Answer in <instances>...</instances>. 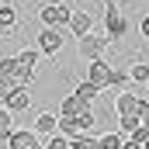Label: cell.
I'll return each instance as SVG.
<instances>
[{"label":"cell","mask_w":149,"mask_h":149,"mask_svg":"<svg viewBox=\"0 0 149 149\" xmlns=\"http://www.w3.org/2000/svg\"><path fill=\"white\" fill-rule=\"evenodd\" d=\"M38 17H42V24H45V28H59V31H63V24L70 28V17H73V7H70L66 0H49V3H42Z\"/></svg>","instance_id":"1"},{"label":"cell","mask_w":149,"mask_h":149,"mask_svg":"<svg viewBox=\"0 0 149 149\" xmlns=\"http://www.w3.org/2000/svg\"><path fill=\"white\" fill-rule=\"evenodd\" d=\"M111 42L108 35H97V31H90V35H83L76 42V56L83 59V63H97V59H104V49H108Z\"/></svg>","instance_id":"2"},{"label":"cell","mask_w":149,"mask_h":149,"mask_svg":"<svg viewBox=\"0 0 149 149\" xmlns=\"http://www.w3.org/2000/svg\"><path fill=\"white\" fill-rule=\"evenodd\" d=\"M104 28H108V31H104L108 42L125 38V35H128V28H132V24H128V17L118 10V3H114V0H108V7H104Z\"/></svg>","instance_id":"3"},{"label":"cell","mask_w":149,"mask_h":149,"mask_svg":"<svg viewBox=\"0 0 149 149\" xmlns=\"http://www.w3.org/2000/svg\"><path fill=\"white\" fill-rule=\"evenodd\" d=\"M114 111H118V118H125V114H139V118H142V114L149 111V101L139 97V94H125V90H121V94L114 97Z\"/></svg>","instance_id":"4"},{"label":"cell","mask_w":149,"mask_h":149,"mask_svg":"<svg viewBox=\"0 0 149 149\" xmlns=\"http://www.w3.org/2000/svg\"><path fill=\"white\" fill-rule=\"evenodd\" d=\"M111 73H114V66H108L104 59H97V63H87L83 80H87V83H94L97 90H108V87H111Z\"/></svg>","instance_id":"5"},{"label":"cell","mask_w":149,"mask_h":149,"mask_svg":"<svg viewBox=\"0 0 149 149\" xmlns=\"http://www.w3.org/2000/svg\"><path fill=\"white\" fill-rule=\"evenodd\" d=\"M7 149H45V139L38 135L35 128H14Z\"/></svg>","instance_id":"6"},{"label":"cell","mask_w":149,"mask_h":149,"mask_svg":"<svg viewBox=\"0 0 149 149\" xmlns=\"http://www.w3.org/2000/svg\"><path fill=\"white\" fill-rule=\"evenodd\" d=\"M63 45H66V38H63L59 28H42V35H38V52L42 56H56Z\"/></svg>","instance_id":"7"},{"label":"cell","mask_w":149,"mask_h":149,"mask_svg":"<svg viewBox=\"0 0 149 149\" xmlns=\"http://www.w3.org/2000/svg\"><path fill=\"white\" fill-rule=\"evenodd\" d=\"M70 31H73L76 42H80L83 35H90V31H94V14H90V10H73V17H70Z\"/></svg>","instance_id":"8"},{"label":"cell","mask_w":149,"mask_h":149,"mask_svg":"<svg viewBox=\"0 0 149 149\" xmlns=\"http://www.w3.org/2000/svg\"><path fill=\"white\" fill-rule=\"evenodd\" d=\"M3 108H7L10 114H17V111H28V108H31V94H28V87H14V90L7 94Z\"/></svg>","instance_id":"9"},{"label":"cell","mask_w":149,"mask_h":149,"mask_svg":"<svg viewBox=\"0 0 149 149\" xmlns=\"http://www.w3.org/2000/svg\"><path fill=\"white\" fill-rule=\"evenodd\" d=\"M17 76H21L17 56H0V80H3L7 87H17Z\"/></svg>","instance_id":"10"},{"label":"cell","mask_w":149,"mask_h":149,"mask_svg":"<svg viewBox=\"0 0 149 149\" xmlns=\"http://www.w3.org/2000/svg\"><path fill=\"white\" fill-rule=\"evenodd\" d=\"M31 128H35V132L42 135V139L56 135V132H59V114H52V111H42V114L35 118V125H31Z\"/></svg>","instance_id":"11"},{"label":"cell","mask_w":149,"mask_h":149,"mask_svg":"<svg viewBox=\"0 0 149 149\" xmlns=\"http://www.w3.org/2000/svg\"><path fill=\"white\" fill-rule=\"evenodd\" d=\"M87 108H90V104H83L76 94H66V97H63V104H59V118H80Z\"/></svg>","instance_id":"12"},{"label":"cell","mask_w":149,"mask_h":149,"mask_svg":"<svg viewBox=\"0 0 149 149\" xmlns=\"http://www.w3.org/2000/svg\"><path fill=\"white\" fill-rule=\"evenodd\" d=\"M14 24H17V7L0 3V31H14Z\"/></svg>","instance_id":"13"},{"label":"cell","mask_w":149,"mask_h":149,"mask_svg":"<svg viewBox=\"0 0 149 149\" xmlns=\"http://www.w3.org/2000/svg\"><path fill=\"white\" fill-rule=\"evenodd\" d=\"M73 94H76V97H80V101H83V104H94L101 90H97L94 83H87V80H80V83H76V87H73Z\"/></svg>","instance_id":"14"},{"label":"cell","mask_w":149,"mask_h":149,"mask_svg":"<svg viewBox=\"0 0 149 149\" xmlns=\"http://www.w3.org/2000/svg\"><path fill=\"white\" fill-rule=\"evenodd\" d=\"M59 135H66V139L83 135V125H80V118H59Z\"/></svg>","instance_id":"15"},{"label":"cell","mask_w":149,"mask_h":149,"mask_svg":"<svg viewBox=\"0 0 149 149\" xmlns=\"http://www.w3.org/2000/svg\"><path fill=\"white\" fill-rule=\"evenodd\" d=\"M118 128H121V135H135L142 128V118L139 114H125V118H118Z\"/></svg>","instance_id":"16"},{"label":"cell","mask_w":149,"mask_h":149,"mask_svg":"<svg viewBox=\"0 0 149 149\" xmlns=\"http://www.w3.org/2000/svg\"><path fill=\"white\" fill-rule=\"evenodd\" d=\"M97 146H101V149H121V146H125V135H121V132H108V135L97 139Z\"/></svg>","instance_id":"17"},{"label":"cell","mask_w":149,"mask_h":149,"mask_svg":"<svg viewBox=\"0 0 149 149\" xmlns=\"http://www.w3.org/2000/svg\"><path fill=\"white\" fill-rule=\"evenodd\" d=\"M128 80L132 83H149V63H135L128 70Z\"/></svg>","instance_id":"18"},{"label":"cell","mask_w":149,"mask_h":149,"mask_svg":"<svg viewBox=\"0 0 149 149\" xmlns=\"http://www.w3.org/2000/svg\"><path fill=\"white\" fill-rule=\"evenodd\" d=\"M70 149H101V146H97V135H76L70 139Z\"/></svg>","instance_id":"19"},{"label":"cell","mask_w":149,"mask_h":149,"mask_svg":"<svg viewBox=\"0 0 149 149\" xmlns=\"http://www.w3.org/2000/svg\"><path fill=\"white\" fill-rule=\"evenodd\" d=\"M45 149H70V139L56 132V135H49V139H45Z\"/></svg>","instance_id":"20"},{"label":"cell","mask_w":149,"mask_h":149,"mask_svg":"<svg viewBox=\"0 0 149 149\" xmlns=\"http://www.w3.org/2000/svg\"><path fill=\"white\" fill-rule=\"evenodd\" d=\"M125 83H128V73H125V70H114V73H111V87L121 94V90H125Z\"/></svg>","instance_id":"21"},{"label":"cell","mask_w":149,"mask_h":149,"mask_svg":"<svg viewBox=\"0 0 149 149\" xmlns=\"http://www.w3.org/2000/svg\"><path fill=\"white\" fill-rule=\"evenodd\" d=\"M0 128H14V114L7 108H0Z\"/></svg>","instance_id":"22"},{"label":"cell","mask_w":149,"mask_h":149,"mask_svg":"<svg viewBox=\"0 0 149 149\" xmlns=\"http://www.w3.org/2000/svg\"><path fill=\"white\" fill-rule=\"evenodd\" d=\"M139 35H142V38H146V42H149V14H146V17H142V21H139Z\"/></svg>","instance_id":"23"},{"label":"cell","mask_w":149,"mask_h":149,"mask_svg":"<svg viewBox=\"0 0 149 149\" xmlns=\"http://www.w3.org/2000/svg\"><path fill=\"white\" fill-rule=\"evenodd\" d=\"M142 128H146V132H149V111L142 114Z\"/></svg>","instance_id":"24"},{"label":"cell","mask_w":149,"mask_h":149,"mask_svg":"<svg viewBox=\"0 0 149 149\" xmlns=\"http://www.w3.org/2000/svg\"><path fill=\"white\" fill-rule=\"evenodd\" d=\"M142 149H149V142H146V146H142Z\"/></svg>","instance_id":"25"},{"label":"cell","mask_w":149,"mask_h":149,"mask_svg":"<svg viewBox=\"0 0 149 149\" xmlns=\"http://www.w3.org/2000/svg\"><path fill=\"white\" fill-rule=\"evenodd\" d=\"M0 149H7V146H0Z\"/></svg>","instance_id":"26"},{"label":"cell","mask_w":149,"mask_h":149,"mask_svg":"<svg viewBox=\"0 0 149 149\" xmlns=\"http://www.w3.org/2000/svg\"><path fill=\"white\" fill-rule=\"evenodd\" d=\"M114 3H118V0H114Z\"/></svg>","instance_id":"27"},{"label":"cell","mask_w":149,"mask_h":149,"mask_svg":"<svg viewBox=\"0 0 149 149\" xmlns=\"http://www.w3.org/2000/svg\"><path fill=\"white\" fill-rule=\"evenodd\" d=\"M146 87H149V83H146Z\"/></svg>","instance_id":"28"}]
</instances>
